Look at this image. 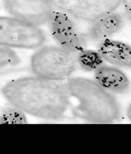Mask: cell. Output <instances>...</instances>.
Listing matches in <instances>:
<instances>
[{"mask_svg": "<svg viewBox=\"0 0 131 154\" xmlns=\"http://www.w3.org/2000/svg\"><path fill=\"white\" fill-rule=\"evenodd\" d=\"M67 80L34 76L11 80L1 88L9 103L27 114L47 120H60L71 112Z\"/></svg>", "mask_w": 131, "mask_h": 154, "instance_id": "1", "label": "cell"}, {"mask_svg": "<svg viewBox=\"0 0 131 154\" xmlns=\"http://www.w3.org/2000/svg\"><path fill=\"white\" fill-rule=\"evenodd\" d=\"M75 117L94 124H112L121 119L120 106L112 94L95 81L82 77L67 81Z\"/></svg>", "mask_w": 131, "mask_h": 154, "instance_id": "2", "label": "cell"}, {"mask_svg": "<svg viewBox=\"0 0 131 154\" xmlns=\"http://www.w3.org/2000/svg\"><path fill=\"white\" fill-rule=\"evenodd\" d=\"M34 75L52 80H68L79 69L77 54L58 45H43L30 60Z\"/></svg>", "mask_w": 131, "mask_h": 154, "instance_id": "3", "label": "cell"}, {"mask_svg": "<svg viewBox=\"0 0 131 154\" xmlns=\"http://www.w3.org/2000/svg\"><path fill=\"white\" fill-rule=\"evenodd\" d=\"M46 41V35L40 26L11 16H0V45L15 49H37Z\"/></svg>", "mask_w": 131, "mask_h": 154, "instance_id": "4", "label": "cell"}, {"mask_svg": "<svg viewBox=\"0 0 131 154\" xmlns=\"http://www.w3.org/2000/svg\"><path fill=\"white\" fill-rule=\"evenodd\" d=\"M55 10L63 12L75 21L91 23L114 12L121 5L120 0H50Z\"/></svg>", "mask_w": 131, "mask_h": 154, "instance_id": "5", "label": "cell"}, {"mask_svg": "<svg viewBox=\"0 0 131 154\" xmlns=\"http://www.w3.org/2000/svg\"><path fill=\"white\" fill-rule=\"evenodd\" d=\"M75 22L67 14L54 10L47 24L57 45L77 54L86 49L87 39Z\"/></svg>", "mask_w": 131, "mask_h": 154, "instance_id": "6", "label": "cell"}, {"mask_svg": "<svg viewBox=\"0 0 131 154\" xmlns=\"http://www.w3.org/2000/svg\"><path fill=\"white\" fill-rule=\"evenodd\" d=\"M3 5L10 16L38 26L47 24L55 10L50 0H3Z\"/></svg>", "mask_w": 131, "mask_h": 154, "instance_id": "7", "label": "cell"}, {"mask_svg": "<svg viewBox=\"0 0 131 154\" xmlns=\"http://www.w3.org/2000/svg\"><path fill=\"white\" fill-rule=\"evenodd\" d=\"M123 16L115 11L108 13L90 23L84 36L87 40L100 43L118 33L124 27Z\"/></svg>", "mask_w": 131, "mask_h": 154, "instance_id": "8", "label": "cell"}, {"mask_svg": "<svg viewBox=\"0 0 131 154\" xmlns=\"http://www.w3.org/2000/svg\"><path fill=\"white\" fill-rule=\"evenodd\" d=\"M95 81L101 88L111 94H124L130 88V82L120 69L103 65L95 72Z\"/></svg>", "mask_w": 131, "mask_h": 154, "instance_id": "9", "label": "cell"}, {"mask_svg": "<svg viewBox=\"0 0 131 154\" xmlns=\"http://www.w3.org/2000/svg\"><path fill=\"white\" fill-rule=\"evenodd\" d=\"M98 51L105 62L116 66L131 68V46L129 45L107 38L99 43Z\"/></svg>", "mask_w": 131, "mask_h": 154, "instance_id": "10", "label": "cell"}, {"mask_svg": "<svg viewBox=\"0 0 131 154\" xmlns=\"http://www.w3.org/2000/svg\"><path fill=\"white\" fill-rule=\"evenodd\" d=\"M25 65L23 57L16 49L0 45V75L20 71Z\"/></svg>", "mask_w": 131, "mask_h": 154, "instance_id": "11", "label": "cell"}, {"mask_svg": "<svg viewBox=\"0 0 131 154\" xmlns=\"http://www.w3.org/2000/svg\"><path fill=\"white\" fill-rule=\"evenodd\" d=\"M79 68L85 72H95L105 64L98 51L85 49L77 54Z\"/></svg>", "mask_w": 131, "mask_h": 154, "instance_id": "12", "label": "cell"}, {"mask_svg": "<svg viewBox=\"0 0 131 154\" xmlns=\"http://www.w3.org/2000/svg\"><path fill=\"white\" fill-rule=\"evenodd\" d=\"M27 122L26 113L10 103L0 110V124H25Z\"/></svg>", "mask_w": 131, "mask_h": 154, "instance_id": "13", "label": "cell"}, {"mask_svg": "<svg viewBox=\"0 0 131 154\" xmlns=\"http://www.w3.org/2000/svg\"><path fill=\"white\" fill-rule=\"evenodd\" d=\"M123 5L127 15L131 22V0H120Z\"/></svg>", "mask_w": 131, "mask_h": 154, "instance_id": "14", "label": "cell"}, {"mask_svg": "<svg viewBox=\"0 0 131 154\" xmlns=\"http://www.w3.org/2000/svg\"><path fill=\"white\" fill-rule=\"evenodd\" d=\"M127 116L128 119L131 121V104L129 105L127 109Z\"/></svg>", "mask_w": 131, "mask_h": 154, "instance_id": "15", "label": "cell"}]
</instances>
